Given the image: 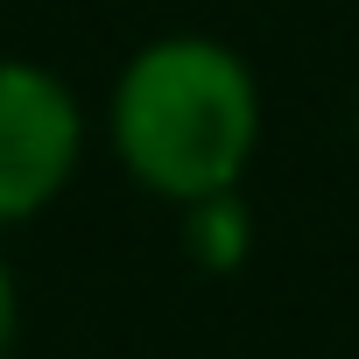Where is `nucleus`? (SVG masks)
I'll return each mask as SVG.
<instances>
[{
	"label": "nucleus",
	"instance_id": "obj_1",
	"mask_svg": "<svg viewBox=\"0 0 359 359\" xmlns=\"http://www.w3.org/2000/svg\"><path fill=\"white\" fill-rule=\"evenodd\" d=\"M261 141V85L212 36H155L113 85V148L169 205L233 198Z\"/></svg>",
	"mask_w": 359,
	"mask_h": 359
},
{
	"label": "nucleus",
	"instance_id": "obj_2",
	"mask_svg": "<svg viewBox=\"0 0 359 359\" xmlns=\"http://www.w3.org/2000/svg\"><path fill=\"white\" fill-rule=\"evenodd\" d=\"M85 155V113L71 85L29 57H0V226L36 219Z\"/></svg>",
	"mask_w": 359,
	"mask_h": 359
},
{
	"label": "nucleus",
	"instance_id": "obj_3",
	"mask_svg": "<svg viewBox=\"0 0 359 359\" xmlns=\"http://www.w3.org/2000/svg\"><path fill=\"white\" fill-rule=\"evenodd\" d=\"M15 345V275H8V254H0V359Z\"/></svg>",
	"mask_w": 359,
	"mask_h": 359
}]
</instances>
